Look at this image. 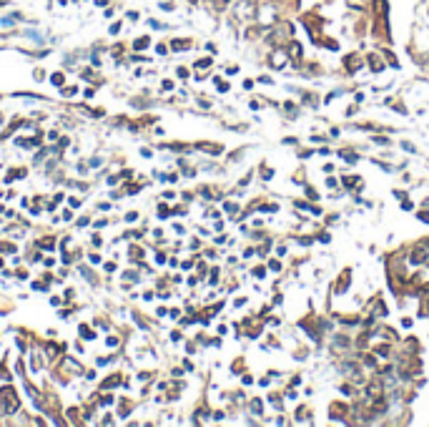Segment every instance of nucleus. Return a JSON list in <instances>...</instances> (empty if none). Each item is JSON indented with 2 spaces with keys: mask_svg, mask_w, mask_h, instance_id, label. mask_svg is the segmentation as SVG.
Masks as SVG:
<instances>
[{
  "mask_svg": "<svg viewBox=\"0 0 429 427\" xmlns=\"http://www.w3.org/2000/svg\"><path fill=\"white\" fill-rule=\"evenodd\" d=\"M284 60H286V55H284L281 51H276L274 58H271V66H274V68H281V66H284Z\"/></svg>",
  "mask_w": 429,
  "mask_h": 427,
  "instance_id": "obj_1",
  "label": "nucleus"
}]
</instances>
